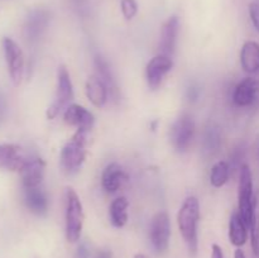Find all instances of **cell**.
I'll return each instance as SVG.
<instances>
[{
    "mask_svg": "<svg viewBox=\"0 0 259 258\" xmlns=\"http://www.w3.org/2000/svg\"><path fill=\"white\" fill-rule=\"evenodd\" d=\"M134 258H148L146 254H143V253H138V254L134 255Z\"/></svg>",
    "mask_w": 259,
    "mask_h": 258,
    "instance_id": "obj_34",
    "label": "cell"
},
{
    "mask_svg": "<svg viewBox=\"0 0 259 258\" xmlns=\"http://www.w3.org/2000/svg\"><path fill=\"white\" fill-rule=\"evenodd\" d=\"M46 163L42 158H29L25 159V163L20 168V177L24 189L39 186L45 177Z\"/></svg>",
    "mask_w": 259,
    "mask_h": 258,
    "instance_id": "obj_12",
    "label": "cell"
},
{
    "mask_svg": "<svg viewBox=\"0 0 259 258\" xmlns=\"http://www.w3.org/2000/svg\"><path fill=\"white\" fill-rule=\"evenodd\" d=\"M180 30V20L176 15L168 18L167 22L162 25L161 42H159V51L161 55H166L171 57L175 52L177 42V35Z\"/></svg>",
    "mask_w": 259,
    "mask_h": 258,
    "instance_id": "obj_14",
    "label": "cell"
},
{
    "mask_svg": "<svg viewBox=\"0 0 259 258\" xmlns=\"http://www.w3.org/2000/svg\"><path fill=\"white\" fill-rule=\"evenodd\" d=\"M254 197L253 191V176L248 164H242L238 187V212L249 228L254 211Z\"/></svg>",
    "mask_w": 259,
    "mask_h": 258,
    "instance_id": "obj_4",
    "label": "cell"
},
{
    "mask_svg": "<svg viewBox=\"0 0 259 258\" xmlns=\"http://www.w3.org/2000/svg\"><path fill=\"white\" fill-rule=\"evenodd\" d=\"M96 258H113V254H111L110 250L101 249L99 250L98 254H96Z\"/></svg>",
    "mask_w": 259,
    "mask_h": 258,
    "instance_id": "obj_32",
    "label": "cell"
},
{
    "mask_svg": "<svg viewBox=\"0 0 259 258\" xmlns=\"http://www.w3.org/2000/svg\"><path fill=\"white\" fill-rule=\"evenodd\" d=\"M240 65L248 73H255L259 71V43L254 40H247L240 51Z\"/></svg>",
    "mask_w": 259,
    "mask_h": 258,
    "instance_id": "obj_18",
    "label": "cell"
},
{
    "mask_svg": "<svg viewBox=\"0 0 259 258\" xmlns=\"http://www.w3.org/2000/svg\"><path fill=\"white\" fill-rule=\"evenodd\" d=\"M66 239L70 243H76L81 237L83 227V209L80 197L71 187L66 190Z\"/></svg>",
    "mask_w": 259,
    "mask_h": 258,
    "instance_id": "obj_2",
    "label": "cell"
},
{
    "mask_svg": "<svg viewBox=\"0 0 259 258\" xmlns=\"http://www.w3.org/2000/svg\"><path fill=\"white\" fill-rule=\"evenodd\" d=\"M89 249L86 247V244H81L77 249V254H76V258H89Z\"/></svg>",
    "mask_w": 259,
    "mask_h": 258,
    "instance_id": "obj_31",
    "label": "cell"
},
{
    "mask_svg": "<svg viewBox=\"0 0 259 258\" xmlns=\"http://www.w3.org/2000/svg\"><path fill=\"white\" fill-rule=\"evenodd\" d=\"M259 91V82L255 78L247 77L240 81L233 91V103L239 108H247L255 101Z\"/></svg>",
    "mask_w": 259,
    "mask_h": 258,
    "instance_id": "obj_13",
    "label": "cell"
},
{
    "mask_svg": "<svg viewBox=\"0 0 259 258\" xmlns=\"http://www.w3.org/2000/svg\"><path fill=\"white\" fill-rule=\"evenodd\" d=\"M51 14L47 9L38 8L29 13L24 24V35L29 43H37L50 24Z\"/></svg>",
    "mask_w": 259,
    "mask_h": 258,
    "instance_id": "obj_9",
    "label": "cell"
},
{
    "mask_svg": "<svg viewBox=\"0 0 259 258\" xmlns=\"http://www.w3.org/2000/svg\"><path fill=\"white\" fill-rule=\"evenodd\" d=\"M171 238V223L166 211L157 212L153 217L149 228V239L152 247L157 253H163L168 249Z\"/></svg>",
    "mask_w": 259,
    "mask_h": 258,
    "instance_id": "obj_6",
    "label": "cell"
},
{
    "mask_svg": "<svg viewBox=\"0 0 259 258\" xmlns=\"http://www.w3.org/2000/svg\"><path fill=\"white\" fill-rule=\"evenodd\" d=\"M186 95L190 101H196L200 96V88L196 85H191L189 89H187Z\"/></svg>",
    "mask_w": 259,
    "mask_h": 258,
    "instance_id": "obj_28",
    "label": "cell"
},
{
    "mask_svg": "<svg viewBox=\"0 0 259 258\" xmlns=\"http://www.w3.org/2000/svg\"><path fill=\"white\" fill-rule=\"evenodd\" d=\"M249 17L252 20L253 25H254L255 30L259 32V3L254 2L249 4Z\"/></svg>",
    "mask_w": 259,
    "mask_h": 258,
    "instance_id": "obj_27",
    "label": "cell"
},
{
    "mask_svg": "<svg viewBox=\"0 0 259 258\" xmlns=\"http://www.w3.org/2000/svg\"><path fill=\"white\" fill-rule=\"evenodd\" d=\"M234 258H247V257H245L244 252H243L242 249H237L234 253Z\"/></svg>",
    "mask_w": 259,
    "mask_h": 258,
    "instance_id": "obj_33",
    "label": "cell"
},
{
    "mask_svg": "<svg viewBox=\"0 0 259 258\" xmlns=\"http://www.w3.org/2000/svg\"><path fill=\"white\" fill-rule=\"evenodd\" d=\"M108 93L109 89L100 78L96 75L89 77L88 82H86V96L91 104L98 108H101L108 101Z\"/></svg>",
    "mask_w": 259,
    "mask_h": 258,
    "instance_id": "obj_19",
    "label": "cell"
},
{
    "mask_svg": "<svg viewBox=\"0 0 259 258\" xmlns=\"http://www.w3.org/2000/svg\"><path fill=\"white\" fill-rule=\"evenodd\" d=\"M230 176V166L228 162L219 161L212 166L210 172V184L214 187L219 189L228 182Z\"/></svg>",
    "mask_w": 259,
    "mask_h": 258,
    "instance_id": "obj_24",
    "label": "cell"
},
{
    "mask_svg": "<svg viewBox=\"0 0 259 258\" xmlns=\"http://www.w3.org/2000/svg\"><path fill=\"white\" fill-rule=\"evenodd\" d=\"M248 225L238 211H234L229 222V240L235 247H243L248 240Z\"/></svg>",
    "mask_w": 259,
    "mask_h": 258,
    "instance_id": "obj_20",
    "label": "cell"
},
{
    "mask_svg": "<svg viewBox=\"0 0 259 258\" xmlns=\"http://www.w3.org/2000/svg\"><path fill=\"white\" fill-rule=\"evenodd\" d=\"M20 147L17 144H0V168L9 171H20L25 163Z\"/></svg>",
    "mask_w": 259,
    "mask_h": 258,
    "instance_id": "obj_15",
    "label": "cell"
},
{
    "mask_svg": "<svg viewBox=\"0 0 259 258\" xmlns=\"http://www.w3.org/2000/svg\"><path fill=\"white\" fill-rule=\"evenodd\" d=\"M73 100V86L66 66L61 65L57 70V89L55 100L47 109V118L55 119L62 110H66Z\"/></svg>",
    "mask_w": 259,
    "mask_h": 258,
    "instance_id": "obj_5",
    "label": "cell"
},
{
    "mask_svg": "<svg viewBox=\"0 0 259 258\" xmlns=\"http://www.w3.org/2000/svg\"><path fill=\"white\" fill-rule=\"evenodd\" d=\"M86 134L76 131L75 136L63 146L61 151V167L67 174H75L83 164L86 158Z\"/></svg>",
    "mask_w": 259,
    "mask_h": 258,
    "instance_id": "obj_3",
    "label": "cell"
},
{
    "mask_svg": "<svg viewBox=\"0 0 259 258\" xmlns=\"http://www.w3.org/2000/svg\"><path fill=\"white\" fill-rule=\"evenodd\" d=\"M24 204L35 215H46L48 211V197L39 186L24 189Z\"/></svg>",
    "mask_w": 259,
    "mask_h": 258,
    "instance_id": "obj_17",
    "label": "cell"
},
{
    "mask_svg": "<svg viewBox=\"0 0 259 258\" xmlns=\"http://www.w3.org/2000/svg\"><path fill=\"white\" fill-rule=\"evenodd\" d=\"M121 13H123L124 18L126 20L133 19L138 12V5H137L136 0H121L120 3Z\"/></svg>",
    "mask_w": 259,
    "mask_h": 258,
    "instance_id": "obj_26",
    "label": "cell"
},
{
    "mask_svg": "<svg viewBox=\"0 0 259 258\" xmlns=\"http://www.w3.org/2000/svg\"><path fill=\"white\" fill-rule=\"evenodd\" d=\"M94 65H95L96 76L108 86V89L110 90V93L113 94V95H116V94H118V86H116L113 72H111L110 67H109L108 61H106L103 56L96 55L95 60H94Z\"/></svg>",
    "mask_w": 259,
    "mask_h": 258,
    "instance_id": "obj_23",
    "label": "cell"
},
{
    "mask_svg": "<svg viewBox=\"0 0 259 258\" xmlns=\"http://www.w3.org/2000/svg\"><path fill=\"white\" fill-rule=\"evenodd\" d=\"M63 119L68 125L76 126L77 132H83V133H89L95 124L93 113L77 104H71L70 106H67L63 114Z\"/></svg>",
    "mask_w": 259,
    "mask_h": 258,
    "instance_id": "obj_11",
    "label": "cell"
},
{
    "mask_svg": "<svg viewBox=\"0 0 259 258\" xmlns=\"http://www.w3.org/2000/svg\"><path fill=\"white\" fill-rule=\"evenodd\" d=\"M202 153L205 157H214L222 148V133L215 125H209L202 133Z\"/></svg>",
    "mask_w": 259,
    "mask_h": 258,
    "instance_id": "obj_21",
    "label": "cell"
},
{
    "mask_svg": "<svg viewBox=\"0 0 259 258\" xmlns=\"http://www.w3.org/2000/svg\"><path fill=\"white\" fill-rule=\"evenodd\" d=\"M172 66H174V62H172L169 56H154V57L149 61L146 68L147 82H148L149 89L157 90V89L161 86L166 73L172 68Z\"/></svg>",
    "mask_w": 259,
    "mask_h": 258,
    "instance_id": "obj_10",
    "label": "cell"
},
{
    "mask_svg": "<svg viewBox=\"0 0 259 258\" xmlns=\"http://www.w3.org/2000/svg\"><path fill=\"white\" fill-rule=\"evenodd\" d=\"M126 179H128V176L121 168V166L113 162L104 168L103 175H101V185L108 194H114V192L118 191L119 187Z\"/></svg>",
    "mask_w": 259,
    "mask_h": 258,
    "instance_id": "obj_16",
    "label": "cell"
},
{
    "mask_svg": "<svg viewBox=\"0 0 259 258\" xmlns=\"http://www.w3.org/2000/svg\"><path fill=\"white\" fill-rule=\"evenodd\" d=\"M5 116H7V100H5V96L0 91V124L4 121Z\"/></svg>",
    "mask_w": 259,
    "mask_h": 258,
    "instance_id": "obj_29",
    "label": "cell"
},
{
    "mask_svg": "<svg viewBox=\"0 0 259 258\" xmlns=\"http://www.w3.org/2000/svg\"><path fill=\"white\" fill-rule=\"evenodd\" d=\"M200 220L199 200L195 196L186 197L177 214L180 233L192 255L197 253V224Z\"/></svg>",
    "mask_w": 259,
    "mask_h": 258,
    "instance_id": "obj_1",
    "label": "cell"
},
{
    "mask_svg": "<svg viewBox=\"0 0 259 258\" xmlns=\"http://www.w3.org/2000/svg\"><path fill=\"white\" fill-rule=\"evenodd\" d=\"M195 134V121L190 114L184 113L171 126L169 139L172 146L179 152L187 151Z\"/></svg>",
    "mask_w": 259,
    "mask_h": 258,
    "instance_id": "obj_7",
    "label": "cell"
},
{
    "mask_svg": "<svg viewBox=\"0 0 259 258\" xmlns=\"http://www.w3.org/2000/svg\"><path fill=\"white\" fill-rule=\"evenodd\" d=\"M250 242H252L253 252L259 254V191L255 192L254 197V211H253L252 223L249 225Z\"/></svg>",
    "mask_w": 259,
    "mask_h": 258,
    "instance_id": "obj_25",
    "label": "cell"
},
{
    "mask_svg": "<svg viewBox=\"0 0 259 258\" xmlns=\"http://www.w3.org/2000/svg\"><path fill=\"white\" fill-rule=\"evenodd\" d=\"M3 47L10 78L15 85H19L24 73V55L22 48L10 38H4Z\"/></svg>",
    "mask_w": 259,
    "mask_h": 258,
    "instance_id": "obj_8",
    "label": "cell"
},
{
    "mask_svg": "<svg viewBox=\"0 0 259 258\" xmlns=\"http://www.w3.org/2000/svg\"><path fill=\"white\" fill-rule=\"evenodd\" d=\"M128 206L129 202L124 196L116 197L110 204L109 217H110L111 224L115 228H123L128 222Z\"/></svg>",
    "mask_w": 259,
    "mask_h": 258,
    "instance_id": "obj_22",
    "label": "cell"
},
{
    "mask_svg": "<svg viewBox=\"0 0 259 258\" xmlns=\"http://www.w3.org/2000/svg\"><path fill=\"white\" fill-rule=\"evenodd\" d=\"M211 258H224V252H223L222 247H219L218 244H212Z\"/></svg>",
    "mask_w": 259,
    "mask_h": 258,
    "instance_id": "obj_30",
    "label": "cell"
}]
</instances>
